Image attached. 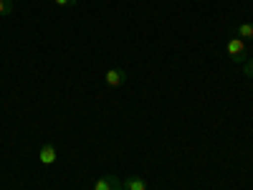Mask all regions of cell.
<instances>
[{
	"label": "cell",
	"mask_w": 253,
	"mask_h": 190,
	"mask_svg": "<svg viewBox=\"0 0 253 190\" xmlns=\"http://www.w3.org/2000/svg\"><path fill=\"white\" fill-rule=\"evenodd\" d=\"M122 188H124V190H147V183H144V178H139V175H129V178L122 183Z\"/></svg>",
	"instance_id": "5"
},
{
	"label": "cell",
	"mask_w": 253,
	"mask_h": 190,
	"mask_svg": "<svg viewBox=\"0 0 253 190\" xmlns=\"http://www.w3.org/2000/svg\"><path fill=\"white\" fill-rule=\"evenodd\" d=\"M126 71L124 69H119V66H114V69H107V74H104V84L107 87H112V89H119L122 84H126Z\"/></svg>",
	"instance_id": "2"
},
{
	"label": "cell",
	"mask_w": 253,
	"mask_h": 190,
	"mask_svg": "<svg viewBox=\"0 0 253 190\" xmlns=\"http://www.w3.org/2000/svg\"><path fill=\"white\" fill-rule=\"evenodd\" d=\"M233 36H238L241 41H253V23H241V26H236Z\"/></svg>",
	"instance_id": "6"
},
{
	"label": "cell",
	"mask_w": 253,
	"mask_h": 190,
	"mask_svg": "<svg viewBox=\"0 0 253 190\" xmlns=\"http://www.w3.org/2000/svg\"><path fill=\"white\" fill-rule=\"evenodd\" d=\"M56 160H58V150H56V147H53L51 142L41 144V150H38V162L46 165V167H51V165H56Z\"/></svg>",
	"instance_id": "3"
},
{
	"label": "cell",
	"mask_w": 253,
	"mask_h": 190,
	"mask_svg": "<svg viewBox=\"0 0 253 190\" xmlns=\"http://www.w3.org/2000/svg\"><path fill=\"white\" fill-rule=\"evenodd\" d=\"M225 53L230 61H236V63H246L248 61V46H246V41H241L238 36H230L225 41Z\"/></svg>",
	"instance_id": "1"
},
{
	"label": "cell",
	"mask_w": 253,
	"mask_h": 190,
	"mask_svg": "<svg viewBox=\"0 0 253 190\" xmlns=\"http://www.w3.org/2000/svg\"><path fill=\"white\" fill-rule=\"evenodd\" d=\"M243 74H246L248 79H253V56H251V58L243 63Z\"/></svg>",
	"instance_id": "8"
},
{
	"label": "cell",
	"mask_w": 253,
	"mask_h": 190,
	"mask_svg": "<svg viewBox=\"0 0 253 190\" xmlns=\"http://www.w3.org/2000/svg\"><path fill=\"white\" fill-rule=\"evenodd\" d=\"M13 13V0H0V15H10Z\"/></svg>",
	"instance_id": "7"
},
{
	"label": "cell",
	"mask_w": 253,
	"mask_h": 190,
	"mask_svg": "<svg viewBox=\"0 0 253 190\" xmlns=\"http://www.w3.org/2000/svg\"><path fill=\"white\" fill-rule=\"evenodd\" d=\"M53 3H56L58 8H74V5L79 3V0H53Z\"/></svg>",
	"instance_id": "9"
},
{
	"label": "cell",
	"mask_w": 253,
	"mask_h": 190,
	"mask_svg": "<svg viewBox=\"0 0 253 190\" xmlns=\"http://www.w3.org/2000/svg\"><path fill=\"white\" fill-rule=\"evenodd\" d=\"M94 190H124V188H122V180L114 173H109V175H104L94 183Z\"/></svg>",
	"instance_id": "4"
}]
</instances>
